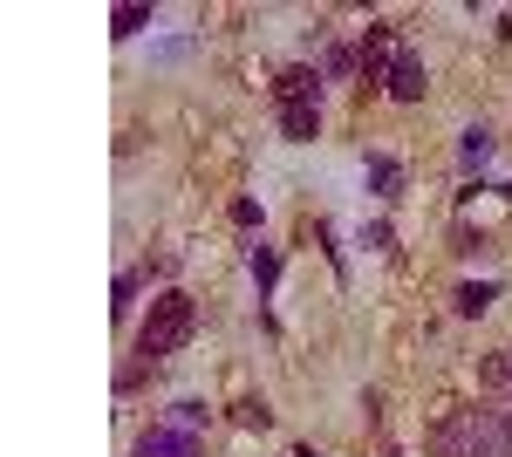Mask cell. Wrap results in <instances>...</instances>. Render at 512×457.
<instances>
[{
    "instance_id": "1",
    "label": "cell",
    "mask_w": 512,
    "mask_h": 457,
    "mask_svg": "<svg viewBox=\"0 0 512 457\" xmlns=\"http://www.w3.org/2000/svg\"><path fill=\"white\" fill-rule=\"evenodd\" d=\"M192 335H198V301L185 287H164L158 301H151V314H144V328H137V362L158 369L164 355H178Z\"/></svg>"
},
{
    "instance_id": "2",
    "label": "cell",
    "mask_w": 512,
    "mask_h": 457,
    "mask_svg": "<svg viewBox=\"0 0 512 457\" xmlns=\"http://www.w3.org/2000/svg\"><path fill=\"white\" fill-rule=\"evenodd\" d=\"M396 62H403V35H396V21H369V35H362V48H355L362 82H390Z\"/></svg>"
},
{
    "instance_id": "3",
    "label": "cell",
    "mask_w": 512,
    "mask_h": 457,
    "mask_svg": "<svg viewBox=\"0 0 512 457\" xmlns=\"http://www.w3.org/2000/svg\"><path fill=\"white\" fill-rule=\"evenodd\" d=\"M431 457H485L478 410H444V417L431 423Z\"/></svg>"
},
{
    "instance_id": "4",
    "label": "cell",
    "mask_w": 512,
    "mask_h": 457,
    "mask_svg": "<svg viewBox=\"0 0 512 457\" xmlns=\"http://www.w3.org/2000/svg\"><path fill=\"white\" fill-rule=\"evenodd\" d=\"M383 89H390L396 103H424V89H431V69H424V62L403 48V62L390 69V82H383Z\"/></svg>"
},
{
    "instance_id": "5",
    "label": "cell",
    "mask_w": 512,
    "mask_h": 457,
    "mask_svg": "<svg viewBox=\"0 0 512 457\" xmlns=\"http://www.w3.org/2000/svg\"><path fill=\"white\" fill-rule=\"evenodd\" d=\"M274 96H280V110H287V103H321V69H308V62H294V69H280Z\"/></svg>"
},
{
    "instance_id": "6",
    "label": "cell",
    "mask_w": 512,
    "mask_h": 457,
    "mask_svg": "<svg viewBox=\"0 0 512 457\" xmlns=\"http://www.w3.org/2000/svg\"><path fill=\"white\" fill-rule=\"evenodd\" d=\"M137 457H198V437L158 423V430H144V437H137Z\"/></svg>"
},
{
    "instance_id": "7",
    "label": "cell",
    "mask_w": 512,
    "mask_h": 457,
    "mask_svg": "<svg viewBox=\"0 0 512 457\" xmlns=\"http://www.w3.org/2000/svg\"><path fill=\"white\" fill-rule=\"evenodd\" d=\"M280 137H287V144H315L321 137V103H287V110H280Z\"/></svg>"
},
{
    "instance_id": "8",
    "label": "cell",
    "mask_w": 512,
    "mask_h": 457,
    "mask_svg": "<svg viewBox=\"0 0 512 457\" xmlns=\"http://www.w3.org/2000/svg\"><path fill=\"white\" fill-rule=\"evenodd\" d=\"M144 28H151V7H144V0H123L117 14H110V35H117V41L144 35Z\"/></svg>"
},
{
    "instance_id": "9",
    "label": "cell",
    "mask_w": 512,
    "mask_h": 457,
    "mask_svg": "<svg viewBox=\"0 0 512 457\" xmlns=\"http://www.w3.org/2000/svg\"><path fill=\"white\" fill-rule=\"evenodd\" d=\"M171 430H185V437H198V430H212V410H205L198 396H185V403H171Z\"/></svg>"
},
{
    "instance_id": "10",
    "label": "cell",
    "mask_w": 512,
    "mask_h": 457,
    "mask_svg": "<svg viewBox=\"0 0 512 457\" xmlns=\"http://www.w3.org/2000/svg\"><path fill=\"white\" fill-rule=\"evenodd\" d=\"M451 301H458V314H485V307L499 301V287H492V280H465Z\"/></svg>"
},
{
    "instance_id": "11",
    "label": "cell",
    "mask_w": 512,
    "mask_h": 457,
    "mask_svg": "<svg viewBox=\"0 0 512 457\" xmlns=\"http://www.w3.org/2000/svg\"><path fill=\"white\" fill-rule=\"evenodd\" d=\"M369 185L383 191V198H396V191H403V164H396V157H369Z\"/></svg>"
},
{
    "instance_id": "12",
    "label": "cell",
    "mask_w": 512,
    "mask_h": 457,
    "mask_svg": "<svg viewBox=\"0 0 512 457\" xmlns=\"http://www.w3.org/2000/svg\"><path fill=\"white\" fill-rule=\"evenodd\" d=\"M246 267H253V287L267 294V287L280 280V253H274V246H253V260H246Z\"/></svg>"
},
{
    "instance_id": "13",
    "label": "cell",
    "mask_w": 512,
    "mask_h": 457,
    "mask_svg": "<svg viewBox=\"0 0 512 457\" xmlns=\"http://www.w3.org/2000/svg\"><path fill=\"white\" fill-rule=\"evenodd\" d=\"M478 382H485V389H506V382H512V355H506V348L478 362Z\"/></svg>"
},
{
    "instance_id": "14",
    "label": "cell",
    "mask_w": 512,
    "mask_h": 457,
    "mask_svg": "<svg viewBox=\"0 0 512 457\" xmlns=\"http://www.w3.org/2000/svg\"><path fill=\"white\" fill-rule=\"evenodd\" d=\"M233 417L246 423V430H267V423H274V410H267L260 396H239V403H233Z\"/></svg>"
},
{
    "instance_id": "15",
    "label": "cell",
    "mask_w": 512,
    "mask_h": 457,
    "mask_svg": "<svg viewBox=\"0 0 512 457\" xmlns=\"http://www.w3.org/2000/svg\"><path fill=\"white\" fill-rule=\"evenodd\" d=\"M130 301H137V273H117V287H110V314H130Z\"/></svg>"
},
{
    "instance_id": "16",
    "label": "cell",
    "mask_w": 512,
    "mask_h": 457,
    "mask_svg": "<svg viewBox=\"0 0 512 457\" xmlns=\"http://www.w3.org/2000/svg\"><path fill=\"white\" fill-rule=\"evenodd\" d=\"M492 157V137L485 130H465V164H485Z\"/></svg>"
},
{
    "instance_id": "17",
    "label": "cell",
    "mask_w": 512,
    "mask_h": 457,
    "mask_svg": "<svg viewBox=\"0 0 512 457\" xmlns=\"http://www.w3.org/2000/svg\"><path fill=\"white\" fill-rule=\"evenodd\" d=\"M294 457H321V451H308V444H301V451H294Z\"/></svg>"
},
{
    "instance_id": "18",
    "label": "cell",
    "mask_w": 512,
    "mask_h": 457,
    "mask_svg": "<svg viewBox=\"0 0 512 457\" xmlns=\"http://www.w3.org/2000/svg\"><path fill=\"white\" fill-rule=\"evenodd\" d=\"M390 457H403V451H390Z\"/></svg>"
}]
</instances>
